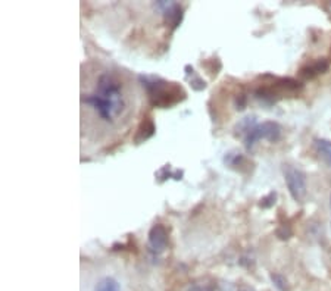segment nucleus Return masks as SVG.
<instances>
[{"instance_id":"11","label":"nucleus","mask_w":331,"mask_h":291,"mask_svg":"<svg viewBox=\"0 0 331 291\" xmlns=\"http://www.w3.org/2000/svg\"><path fill=\"white\" fill-rule=\"evenodd\" d=\"M314 146H315L317 153L331 166V141L317 139V140L314 141Z\"/></svg>"},{"instance_id":"8","label":"nucleus","mask_w":331,"mask_h":291,"mask_svg":"<svg viewBox=\"0 0 331 291\" xmlns=\"http://www.w3.org/2000/svg\"><path fill=\"white\" fill-rule=\"evenodd\" d=\"M328 69V62L325 59H318L314 64L306 65L300 69V75L305 78H314V76L324 74Z\"/></svg>"},{"instance_id":"3","label":"nucleus","mask_w":331,"mask_h":291,"mask_svg":"<svg viewBox=\"0 0 331 291\" xmlns=\"http://www.w3.org/2000/svg\"><path fill=\"white\" fill-rule=\"evenodd\" d=\"M281 139V127L276 121H265L262 124H256L244 137V146L246 149H252L255 143L259 140H266L276 143Z\"/></svg>"},{"instance_id":"22","label":"nucleus","mask_w":331,"mask_h":291,"mask_svg":"<svg viewBox=\"0 0 331 291\" xmlns=\"http://www.w3.org/2000/svg\"><path fill=\"white\" fill-rule=\"evenodd\" d=\"M330 207H331V196H330Z\"/></svg>"},{"instance_id":"12","label":"nucleus","mask_w":331,"mask_h":291,"mask_svg":"<svg viewBox=\"0 0 331 291\" xmlns=\"http://www.w3.org/2000/svg\"><path fill=\"white\" fill-rule=\"evenodd\" d=\"M224 162H225L228 166L236 168V169H240V171H242L243 166H249L247 159L243 156L242 153H228V154L224 158Z\"/></svg>"},{"instance_id":"4","label":"nucleus","mask_w":331,"mask_h":291,"mask_svg":"<svg viewBox=\"0 0 331 291\" xmlns=\"http://www.w3.org/2000/svg\"><path fill=\"white\" fill-rule=\"evenodd\" d=\"M283 173H284L288 193L293 197V200L295 202H303V199L306 197V190H308L306 175L291 165H284Z\"/></svg>"},{"instance_id":"9","label":"nucleus","mask_w":331,"mask_h":291,"mask_svg":"<svg viewBox=\"0 0 331 291\" xmlns=\"http://www.w3.org/2000/svg\"><path fill=\"white\" fill-rule=\"evenodd\" d=\"M184 71H186V76H187L188 83H190V86H191V88H193L194 91H202V90H205V88H206V83H205V80H203V78H202V76L199 75L198 72L194 71V68H193V66L186 65V66H184Z\"/></svg>"},{"instance_id":"10","label":"nucleus","mask_w":331,"mask_h":291,"mask_svg":"<svg viewBox=\"0 0 331 291\" xmlns=\"http://www.w3.org/2000/svg\"><path fill=\"white\" fill-rule=\"evenodd\" d=\"M183 171H180V169H176V171H172L171 169V165H165V166H162L158 172L154 173V177H156V180L159 181V183H164L166 180H169V178H172V180H181L183 178Z\"/></svg>"},{"instance_id":"6","label":"nucleus","mask_w":331,"mask_h":291,"mask_svg":"<svg viewBox=\"0 0 331 291\" xmlns=\"http://www.w3.org/2000/svg\"><path fill=\"white\" fill-rule=\"evenodd\" d=\"M162 15L165 16V22L169 25L171 31H174L177 27L181 24V21H183L184 11H183V8H181L178 3L172 2V3H171V6H169V8L162 13Z\"/></svg>"},{"instance_id":"17","label":"nucleus","mask_w":331,"mask_h":291,"mask_svg":"<svg viewBox=\"0 0 331 291\" xmlns=\"http://www.w3.org/2000/svg\"><path fill=\"white\" fill-rule=\"evenodd\" d=\"M205 66L208 68L210 75H217L218 71L221 69V62L218 59H210V61H206V62H205Z\"/></svg>"},{"instance_id":"2","label":"nucleus","mask_w":331,"mask_h":291,"mask_svg":"<svg viewBox=\"0 0 331 291\" xmlns=\"http://www.w3.org/2000/svg\"><path fill=\"white\" fill-rule=\"evenodd\" d=\"M139 80L147 93L150 105L154 108H171L186 99L184 88L177 83H169L154 75H140Z\"/></svg>"},{"instance_id":"5","label":"nucleus","mask_w":331,"mask_h":291,"mask_svg":"<svg viewBox=\"0 0 331 291\" xmlns=\"http://www.w3.org/2000/svg\"><path fill=\"white\" fill-rule=\"evenodd\" d=\"M168 241H169V234L162 224H156L150 228L147 236V248L152 255L154 256L162 255L168 247Z\"/></svg>"},{"instance_id":"1","label":"nucleus","mask_w":331,"mask_h":291,"mask_svg":"<svg viewBox=\"0 0 331 291\" xmlns=\"http://www.w3.org/2000/svg\"><path fill=\"white\" fill-rule=\"evenodd\" d=\"M83 102L96 109L100 118L112 122L124 109L122 84L116 76L105 72L99 76L96 91L90 96L83 97Z\"/></svg>"},{"instance_id":"18","label":"nucleus","mask_w":331,"mask_h":291,"mask_svg":"<svg viewBox=\"0 0 331 291\" xmlns=\"http://www.w3.org/2000/svg\"><path fill=\"white\" fill-rule=\"evenodd\" d=\"M291 228L288 225H281L278 229H277V237L280 238V240H288V238L291 237Z\"/></svg>"},{"instance_id":"20","label":"nucleus","mask_w":331,"mask_h":291,"mask_svg":"<svg viewBox=\"0 0 331 291\" xmlns=\"http://www.w3.org/2000/svg\"><path fill=\"white\" fill-rule=\"evenodd\" d=\"M237 291H256L254 288V287H250L249 284H244V282H242L239 287H237Z\"/></svg>"},{"instance_id":"7","label":"nucleus","mask_w":331,"mask_h":291,"mask_svg":"<svg viewBox=\"0 0 331 291\" xmlns=\"http://www.w3.org/2000/svg\"><path fill=\"white\" fill-rule=\"evenodd\" d=\"M156 132V127H154V122L150 118H143V121L140 122L137 132H135V137L134 141L137 144H142L144 141H147L149 139H152Z\"/></svg>"},{"instance_id":"16","label":"nucleus","mask_w":331,"mask_h":291,"mask_svg":"<svg viewBox=\"0 0 331 291\" xmlns=\"http://www.w3.org/2000/svg\"><path fill=\"white\" fill-rule=\"evenodd\" d=\"M276 200H277V193L276 191H271L268 196H265L264 199H261L259 206H261V207H264V209H269V207H272V206L276 205Z\"/></svg>"},{"instance_id":"13","label":"nucleus","mask_w":331,"mask_h":291,"mask_svg":"<svg viewBox=\"0 0 331 291\" xmlns=\"http://www.w3.org/2000/svg\"><path fill=\"white\" fill-rule=\"evenodd\" d=\"M258 122H256V117L255 115H249V117H246V118H243L237 125H236V132L239 134V135H246L250 129L254 128L255 125H256Z\"/></svg>"},{"instance_id":"14","label":"nucleus","mask_w":331,"mask_h":291,"mask_svg":"<svg viewBox=\"0 0 331 291\" xmlns=\"http://www.w3.org/2000/svg\"><path fill=\"white\" fill-rule=\"evenodd\" d=\"M94 291H121V287L116 280H113L110 277H105L96 284Z\"/></svg>"},{"instance_id":"19","label":"nucleus","mask_w":331,"mask_h":291,"mask_svg":"<svg viewBox=\"0 0 331 291\" xmlns=\"http://www.w3.org/2000/svg\"><path fill=\"white\" fill-rule=\"evenodd\" d=\"M244 105H246V96L244 94H240V97L237 99V109H244Z\"/></svg>"},{"instance_id":"15","label":"nucleus","mask_w":331,"mask_h":291,"mask_svg":"<svg viewBox=\"0 0 331 291\" xmlns=\"http://www.w3.org/2000/svg\"><path fill=\"white\" fill-rule=\"evenodd\" d=\"M271 281H272V284L276 285V288L278 291H288V288H290L288 282L281 274H277V272L271 274Z\"/></svg>"},{"instance_id":"21","label":"nucleus","mask_w":331,"mask_h":291,"mask_svg":"<svg viewBox=\"0 0 331 291\" xmlns=\"http://www.w3.org/2000/svg\"><path fill=\"white\" fill-rule=\"evenodd\" d=\"M188 291H210V288H206V287H202V285H191Z\"/></svg>"}]
</instances>
